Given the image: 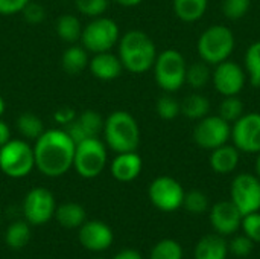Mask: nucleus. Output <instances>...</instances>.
<instances>
[{
	"mask_svg": "<svg viewBox=\"0 0 260 259\" xmlns=\"http://www.w3.org/2000/svg\"><path fill=\"white\" fill-rule=\"evenodd\" d=\"M76 143L64 128H50L34 143L35 168L46 177H61L73 168Z\"/></svg>",
	"mask_w": 260,
	"mask_h": 259,
	"instance_id": "obj_1",
	"label": "nucleus"
},
{
	"mask_svg": "<svg viewBox=\"0 0 260 259\" xmlns=\"http://www.w3.org/2000/svg\"><path fill=\"white\" fill-rule=\"evenodd\" d=\"M117 55L125 70L142 75L152 69L158 52L154 40L146 32L133 29L119 38Z\"/></svg>",
	"mask_w": 260,
	"mask_h": 259,
	"instance_id": "obj_2",
	"label": "nucleus"
},
{
	"mask_svg": "<svg viewBox=\"0 0 260 259\" xmlns=\"http://www.w3.org/2000/svg\"><path fill=\"white\" fill-rule=\"evenodd\" d=\"M102 136L105 145L116 154L137 151L140 145L139 122L129 111L125 110H116L105 118Z\"/></svg>",
	"mask_w": 260,
	"mask_h": 259,
	"instance_id": "obj_3",
	"label": "nucleus"
},
{
	"mask_svg": "<svg viewBox=\"0 0 260 259\" xmlns=\"http://www.w3.org/2000/svg\"><path fill=\"white\" fill-rule=\"evenodd\" d=\"M236 38L233 31L225 24H212L198 37L197 52L200 60L212 67L229 60L235 50Z\"/></svg>",
	"mask_w": 260,
	"mask_h": 259,
	"instance_id": "obj_4",
	"label": "nucleus"
},
{
	"mask_svg": "<svg viewBox=\"0 0 260 259\" xmlns=\"http://www.w3.org/2000/svg\"><path fill=\"white\" fill-rule=\"evenodd\" d=\"M187 61L177 49L160 52L152 66L154 79L165 93H175L186 84Z\"/></svg>",
	"mask_w": 260,
	"mask_h": 259,
	"instance_id": "obj_5",
	"label": "nucleus"
},
{
	"mask_svg": "<svg viewBox=\"0 0 260 259\" xmlns=\"http://www.w3.org/2000/svg\"><path fill=\"white\" fill-rule=\"evenodd\" d=\"M35 168L34 147L26 139H11L0 147V171L11 179H23Z\"/></svg>",
	"mask_w": 260,
	"mask_h": 259,
	"instance_id": "obj_6",
	"label": "nucleus"
},
{
	"mask_svg": "<svg viewBox=\"0 0 260 259\" xmlns=\"http://www.w3.org/2000/svg\"><path fill=\"white\" fill-rule=\"evenodd\" d=\"M108 162V147L99 137H88L76 143L73 168L82 179H94L102 174Z\"/></svg>",
	"mask_w": 260,
	"mask_h": 259,
	"instance_id": "obj_7",
	"label": "nucleus"
},
{
	"mask_svg": "<svg viewBox=\"0 0 260 259\" xmlns=\"http://www.w3.org/2000/svg\"><path fill=\"white\" fill-rule=\"evenodd\" d=\"M120 38V29L119 24L105 15L91 18L84 27L81 34L79 43L85 47L90 53H99L111 50Z\"/></svg>",
	"mask_w": 260,
	"mask_h": 259,
	"instance_id": "obj_8",
	"label": "nucleus"
},
{
	"mask_svg": "<svg viewBox=\"0 0 260 259\" xmlns=\"http://www.w3.org/2000/svg\"><path fill=\"white\" fill-rule=\"evenodd\" d=\"M232 139V124L222 119L219 114H207L197 121L193 128V142L197 147L212 151Z\"/></svg>",
	"mask_w": 260,
	"mask_h": 259,
	"instance_id": "obj_9",
	"label": "nucleus"
},
{
	"mask_svg": "<svg viewBox=\"0 0 260 259\" xmlns=\"http://www.w3.org/2000/svg\"><path fill=\"white\" fill-rule=\"evenodd\" d=\"M230 202L244 215L260 211V180L256 174L241 172L230 185Z\"/></svg>",
	"mask_w": 260,
	"mask_h": 259,
	"instance_id": "obj_10",
	"label": "nucleus"
},
{
	"mask_svg": "<svg viewBox=\"0 0 260 259\" xmlns=\"http://www.w3.org/2000/svg\"><path fill=\"white\" fill-rule=\"evenodd\" d=\"M184 194L181 183L169 176L154 179L148 189V197L152 206L161 212H175L183 208Z\"/></svg>",
	"mask_w": 260,
	"mask_h": 259,
	"instance_id": "obj_11",
	"label": "nucleus"
},
{
	"mask_svg": "<svg viewBox=\"0 0 260 259\" xmlns=\"http://www.w3.org/2000/svg\"><path fill=\"white\" fill-rule=\"evenodd\" d=\"M248 78L245 69L233 60H225L212 70V84L215 90L224 96H239V93L245 89Z\"/></svg>",
	"mask_w": 260,
	"mask_h": 259,
	"instance_id": "obj_12",
	"label": "nucleus"
},
{
	"mask_svg": "<svg viewBox=\"0 0 260 259\" xmlns=\"http://www.w3.org/2000/svg\"><path fill=\"white\" fill-rule=\"evenodd\" d=\"M232 143L245 154L260 153V113H244L232 124Z\"/></svg>",
	"mask_w": 260,
	"mask_h": 259,
	"instance_id": "obj_13",
	"label": "nucleus"
},
{
	"mask_svg": "<svg viewBox=\"0 0 260 259\" xmlns=\"http://www.w3.org/2000/svg\"><path fill=\"white\" fill-rule=\"evenodd\" d=\"M56 202L53 194L43 186L32 188L23 200V214L29 224L41 226L53 218Z\"/></svg>",
	"mask_w": 260,
	"mask_h": 259,
	"instance_id": "obj_14",
	"label": "nucleus"
},
{
	"mask_svg": "<svg viewBox=\"0 0 260 259\" xmlns=\"http://www.w3.org/2000/svg\"><path fill=\"white\" fill-rule=\"evenodd\" d=\"M210 224L213 231L222 237H232L241 229L242 214L230 200L218 202L210 209Z\"/></svg>",
	"mask_w": 260,
	"mask_h": 259,
	"instance_id": "obj_15",
	"label": "nucleus"
},
{
	"mask_svg": "<svg viewBox=\"0 0 260 259\" xmlns=\"http://www.w3.org/2000/svg\"><path fill=\"white\" fill-rule=\"evenodd\" d=\"M104 118L94 110H84L66 127H62L67 134L72 137L75 143L88 139V137H99L104 130Z\"/></svg>",
	"mask_w": 260,
	"mask_h": 259,
	"instance_id": "obj_16",
	"label": "nucleus"
},
{
	"mask_svg": "<svg viewBox=\"0 0 260 259\" xmlns=\"http://www.w3.org/2000/svg\"><path fill=\"white\" fill-rule=\"evenodd\" d=\"M79 243L91 252L107 250L113 244V231L111 227L99 220L85 221L79 227Z\"/></svg>",
	"mask_w": 260,
	"mask_h": 259,
	"instance_id": "obj_17",
	"label": "nucleus"
},
{
	"mask_svg": "<svg viewBox=\"0 0 260 259\" xmlns=\"http://www.w3.org/2000/svg\"><path fill=\"white\" fill-rule=\"evenodd\" d=\"M143 169V160L137 151L117 153V156L111 160L110 171L111 176L120 183H129L136 180Z\"/></svg>",
	"mask_w": 260,
	"mask_h": 259,
	"instance_id": "obj_18",
	"label": "nucleus"
},
{
	"mask_svg": "<svg viewBox=\"0 0 260 259\" xmlns=\"http://www.w3.org/2000/svg\"><path fill=\"white\" fill-rule=\"evenodd\" d=\"M88 69L91 75L101 81H114L125 70L119 55H114L110 50L93 53V58L88 63Z\"/></svg>",
	"mask_w": 260,
	"mask_h": 259,
	"instance_id": "obj_19",
	"label": "nucleus"
},
{
	"mask_svg": "<svg viewBox=\"0 0 260 259\" xmlns=\"http://www.w3.org/2000/svg\"><path fill=\"white\" fill-rule=\"evenodd\" d=\"M241 162V151L233 143H224L210 151L209 165L213 172L219 176H227L236 171Z\"/></svg>",
	"mask_w": 260,
	"mask_h": 259,
	"instance_id": "obj_20",
	"label": "nucleus"
},
{
	"mask_svg": "<svg viewBox=\"0 0 260 259\" xmlns=\"http://www.w3.org/2000/svg\"><path fill=\"white\" fill-rule=\"evenodd\" d=\"M229 255V243L225 237L216 232L203 237L193 250L195 259H227Z\"/></svg>",
	"mask_w": 260,
	"mask_h": 259,
	"instance_id": "obj_21",
	"label": "nucleus"
},
{
	"mask_svg": "<svg viewBox=\"0 0 260 259\" xmlns=\"http://www.w3.org/2000/svg\"><path fill=\"white\" fill-rule=\"evenodd\" d=\"M88 52L82 44H69V47L64 50L61 56V66L62 70L72 76L82 73L88 67Z\"/></svg>",
	"mask_w": 260,
	"mask_h": 259,
	"instance_id": "obj_22",
	"label": "nucleus"
},
{
	"mask_svg": "<svg viewBox=\"0 0 260 259\" xmlns=\"http://www.w3.org/2000/svg\"><path fill=\"white\" fill-rule=\"evenodd\" d=\"M53 217L66 229H79L85 223L87 214L79 203L67 202L62 203L61 206H56Z\"/></svg>",
	"mask_w": 260,
	"mask_h": 259,
	"instance_id": "obj_23",
	"label": "nucleus"
},
{
	"mask_svg": "<svg viewBox=\"0 0 260 259\" xmlns=\"http://www.w3.org/2000/svg\"><path fill=\"white\" fill-rule=\"evenodd\" d=\"M209 8V0H172V9L178 20L195 23L201 20Z\"/></svg>",
	"mask_w": 260,
	"mask_h": 259,
	"instance_id": "obj_24",
	"label": "nucleus"
},
{
	"mask_svg": "<svg viewBox=\"0 0 260 259\" xmlns=\"http://www.w3.org/2000/svg\"><path fill=\"white\" fill-rule=\"evenodd\" d=\"M181 114L192 121H200L210 114V101L206 95H201L200 92H193L187 95L181 102Z\"/></svg>",
	"mask_w": 260,
	"mask_h": 259,
	"instance_id": "obj_25",
	"label": "nucleus"
},
{
	"mask_svg": "<svg viewBox=\"0 0 260 259\" xmlns=\"http://www.w3.org/2000/svg\"><path fill=\"white\" fill-rule=\"evenodd\" d=\"M82 27L84 26L81 24L79 18L72 14H64L58 17L55 23L56 35L59 37V40H62L67 44H75L81 40Z\"/></svg>",
	"mask_w": 260,
	"mask_h": 259,
	"instance_id": "obj_26",
	"label": "nucleus"
},
{
	"mask_svg": "<svg viewBox=\"0 0 260 259\" xmlns=\"http://www.w3.org/2000/svg\"><path fill=\"white\" fill-rule=\"evenodd\" d=\"M44 124L41 118L30 111H24L17 118V131L26 140H37L44 133Z\"/></svg>",
	"mask_w": 260,
	"mask_h": 259,
	"instance_id": "obj_27",
	"label": "nucleus"
},
{
	"mask_svg": "<svg viewBox=\"0 0 260 259\" xmlns=\"http://www.w3.org/2000/svg\"><path fill=\"white\" fill-rule=\"evenodd\" d=\"M209 82H212V66L204 63L203 60L195 61L187 66L186 84L192 87L195 92L203 90Z\"/></svg>",
	"mask_w": 260,
	"mask_h": 259,
	"instance_id": "obj_28",
	"label": "nucleus"
},
{
	"mask_svg": "<svg viewBox=\"0 0 260 259\" xmlns=\"http://www.w3.org/2000/svg\"><path fill=\"white\" fill-rule=\"evenodd\" d=\"M5 241L8 247L14 250H20L26 247L30 241V227L27 221H14L9 224L5 234Z\"/></svg>",
	"mask_w": 260,
	"mask_h": 259,
	"instance_id": "obj_29",
	"label": "nucleus"
},
{
	"mask_svg": "<svg viewBox=\"0 0 260 259\" xmlns=\"http://www.w3.org/2000/svg\"><path fill=\"white\" fill-rule=\"evenodd\" d=\"M244 69L250 84L256 89L260 87V41L248 46L244 55Z\"/></svg>",
	"mask_w": 260,
	"mask_h": 259,
	"instance_id": "obj_30",
	"label": "nucleus"
},
{
	"mask_svg": "<svg viewBox=\"0 0 260 259\" xmlns=\"http://www.w3.org/2000/svg\"><path fill=\"white\" fill-rule=\"evenodd\" d=\"M245 113V105L239 96H224L218 107V114L227 122H236Z\"/></svg>",
	"mask_w": 260,
	"mask_h": 259,
	"instance_id": "obj_31",
	"label": "nucleus"
},
{
	"mask_svg": "<svg viewBox=\"0 0 260 259\" xmlns=\"http://www.w3.org/2000/svg\"><path fill=\"white\" fill-rule=\"evenodd\" d=\"M149 259H183V247L175 240L165 238L152 247Z\"/></svg>",
	"mask_w": 260,
	"mask_h": 259,
	"instance_id": "obj_32",
	"label": "nucleus"
},
{
	"mask_svg": "<svg viewBox=\"0 0 260 259\" xmlns=\"http://www.w3.org/2000/svg\"><path fill=\"white\" fill-rule=\"evenodd\" d=\"M155 111L163 121H174L181 114V105L172 96V93H165L157 99Z\"/></svg>",
	"mask_w": 260,
	"mask_h": 259,
	"instance_id": "obj_33",
	"label": "nucleus"
},
{
	"mask_svg": "<svg viewBox=\"0 0 260 259\" xmlns=\"http://www.w3.org/2000/svg\"><path fill=\"white\" fill-rule=\"evenodd\" d=\"M183 208L190 212V214H204L209 209V197L198 189H192L189 192L184 194V200H183Z\"/></svg>",
	"mask_w": 260,
	"mask_h": 259,
	"instance_id": "obj_34",
	"label": "nucleus"
},
{
	"mask_svg": "<svg viewBox=\"0 0 260 259\" xmlns=\"http://www.w3.org/2000/svg\"><path fill=\"white\" fill-rule=\"evenodd\" d=\"M221 9L225 18L236 21L248 14L251 9V0H222Z\"/></svg>",
	"mask_w": 260,
	"mask_h": 259,
	"instance_id": "obj_35",
	"label": "nucleus"
},
{
	"mask_svg": "<svg viewBox=\"0 0 260 259\" xmlns=\"http://www.w3.org/2000/svg\"><path fill=\"white\" fill-rule=\"evenodd\" d=\"M76 9L85 17L96 18L107 12L110 0H75Z\"/></svg>",
	"mask_w": 260,
	"mask_h": 259,
	"instance_id": "obj_36",
	"label": "nucleus"
},
{
	"mask_svg": "<svg viewBox=\"0 0 260 259\" xmlns=\"http://www.w3.org/2000/svg\"><path fill=\"white\" fill-rule=\"evenodd\" d=\"M254 249V243L247 235H235L229 243V253L236 258H247L251 255Z\"/></svg>",
	"mask_w": 260,
	"mask_h": 259,
	"instance_id": "obj_37",
	"label": "nucleus"
},
{
	"mask_svg": "<svg viewBox=\"0 0 260 259\" xmlns=\"http://www.w3.org/2000/svg\"><path fill=\"white\" fill-rule=\"evenodd\" d=\"M241 229L244 235H247L254 244L260 243V211L251 212L242 217Z\"/></svg>",
	"mask_w": 260,
	"mask_h": 259,
	"instance_id": "obj_38",
	"label": "nucleus"
},
{
	"mask_svg": "<svg viewBox=\"0 0 260 259\" xmlns=\"http://www.w3.org/2000/svg\"><path fill=\"white\" fill-rule=\"evenodd\" d=\"M21 14H23V18L29 24H40L46 18V9H44V6L40 5V3H37V2H32V0L24 6V9L21 11Z\"/></svg>",
	"mask_w": 260,
	"mask_h": 259,
	"instance_id": "obj_39",
	"label": "nucleus"
},
{
	"mask_svg": "<svg viewBox=\"0 0 260 259\" xmlns=\"http://www.w3.org/2000/svg\"><path fill=\"white\" fill-rule=\"evenodd\" d=\"M29 2L30 0H0V15L8 17L21 14V11Z\"/></svg>",
	"mask_w": 260,
	"mask_h": 259,
	"instance_id": "obj_40",
	"label": "nucleus"
},
{
	"mask_svg": "<svg viewBox=\"0 0 260 259\" xmlns=\"http://www.w3.org/2000/svg\"><path fill=\"white\" fill-rule=\"evenodd\" d=\"M75 118H76V111H75V108L67 107V105L59 107V108L53 113V121H55L58 125H62V127L69 125Z\"/></svg>",
	"mask_w": 260,
	"mask_h": 259,
	"instance_id": "obj_41",
	"label": "nucleus"
},
{
	"mask_svg": "<svg viewBox=\"0 0 260 259\" xmlns=\"http://www.w3.org/2000/svg\"><path fill=\"white\" fill-rule=\"evenodd\" d=\"M11 128L9 125L0 118V147H3L5 143H8L11 140Z\"/></svg>",
	"mask_w": 260,
	"mask_h": 259,
	"instance_id": "obj_42",
	"label": "nucleus"
},
{
	"mask_svg": "<svg viewBox=\"0 0 260 259\" xmlns=\"http://www.w3.org/2000/svg\"><path fill=\"white\" fill-rule=\"evenodd\" d=\"M113 259H143L142 258V255L137 252V250H134V249H125V250H122V252H119L116 256Z\"/></svg>",
	"mask_w": 260,
	"mask_h": 259,
	"instance_id": "obj_43",
	"label": "nucleus"
},
{
	"mask_svg": "<svg viewBox=\"0 0 260 259\" xmlns=\"http://www.w3.org/2000/svg\"><path fill=\"white\" fill-rule=\"evenodd\" d=\"M113 2H116L117 5L125 6V8H134V6H139L143 0H113Z\"/></svg>",
	"mask_w": 260,
	"mask_h": 259,
	"instance_id": "obj_44",
	"label": "nucleus"
},
{
	"mask_svg": "<svg viewBox=\"0 0 260 259\" xmlns=\"http://www.w3.org/2000/svg\"><path fill=\"white\" fill-rule=\"evenodd\" d=\"M254 171H256V176L259 177L260 180V153L256 154V162H254Z\"/></svg>",
	"mask_w": 260,
	"mask_h": 259,
	"instance_id": "obj_45",
	"label": "nucleus"
},
{
	"mask_svg": "<svg viewBox=\"0 0 260 259\" xmlns=\"http://www.w3.org/2000/svg\"><path fill=\"white\" fill-rule=\"evenodd\" d=\"M5 110H6V104H5V99H3V96L0 95V118L5 114Z\"/></svg>",
	"mask_w": 260,
	"mask_h": 259,
	"instance_id": "obj_46",
	"label": "nucleus"
},
{
	"mask_svg": "<svg viewBox=\"0 0 260 259\" xmlns=\"http://www.w3.org/2000/svg\"><path fill=\"white\" fill-rule=\"evenodd\" d=\"M0 224H2V217H0Z\"/></svg>",
	"mask_w": 260,
	"mask_h": 259,
	"instance_id": "obj_47",
	"label": "nucleus"
}]
</instances>
